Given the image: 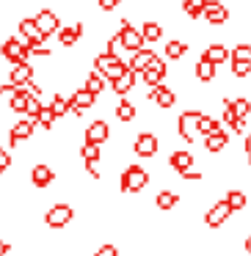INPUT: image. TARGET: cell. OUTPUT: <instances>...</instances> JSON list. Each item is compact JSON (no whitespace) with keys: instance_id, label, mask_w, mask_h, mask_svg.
<instances>
[{"instance_id":"cell-35","label":"cell","mask_w":251,"mask_h":256,"mask_svg":"<svg viewBox=\"0 0 251 256\" xmlns=\"http://www.w3.org/2000/svg\"><path fill=\"white\" fill-rule=\"evenodd\" d=\"M50 110L56 113V118H64V116H67V110H69V96L56 94V96H53V102H50Z\"/></svg>"},{"instance_id":"cell-24","label":"cell","mask_w":251,"mask_h":256,"mask_svg":"<svg viewBox=\"0 0 251 256\" xmlns=\"http://www.w3.org/2000/svg\"><path fill=\"white\" fill-rule=\"evenodd\" d=\"M133 86H135V72L130 69L127 74H122V78H116V80H113V83H111V88H113V94H119V96L124 100V94H127V91L133 88Z\"/></svg>"},{"instance_id":"cell-44","label":"cell","mask_w":251,"mask_h":256,"mask_svg":"<svg viewBox=\"0 0 251 256\" xmlns=\"http://www.w3.org/2000/svg\"><path fill=\"white\" fill-rule=\"evenodd\" d=\"M94 256H119V250L116 248H113V245H102V248L100 250H97V254Z\"/></svg>"},{"instance_id":"cell-34","label":"cell","mask_w":251,"mask_h":256,"mask_svg":"<svg viewBox=\"0 0 251 256\" xmlns=\"http://www.w3.org/2000/svg\"><path fill=\"white\" fill-rule=\"evenodd\" d=\"M155 204L160 206V210H171V206L179 204V196L171 193V190H160V193H157V198H155Z\"/></svg>"},{"instance_id":"cell-17","label":"cell","mask_w":251,"mask_h":256,"mask_svg":"<svg viewBox=\"0 0 251 256\" xmlns=\"http://www.w3.org/2000/svg\"><path fill=\"white\" fill-rule=\"evenodd\" d=\"M53 179H56V174H53V168L47 166V162H36V166L31 168V182H34L36 188H47V184H53Z\"/></svg>"},{"instance_id":"cell-16","label":"cell","mask_w":251,"mask_h":256,"mask_svg":"<svg viewBox=\"0 0 251 256\" xmlns=\"http://www.w3.org/2000/svg\"><path fill=\"white\" fill-rule=\"evenodd\" d=\"M157 138L152 132H141L138 138H135V154L138 157H155L157 154Z\"/></svg>"},{"instance_id":"cell-29","label":"cell","mask_w":251,"mask_h":256,"mask_svg":"<svg viewBox=\"0 0 251 256\" xmlns=\"http://www.w3.org/2000/svg\"><path fill=\"white\" fill-rule=\"evenodd\" d=\"M218 130H221V118H212V116H207V113H201L199 116V135L210 138L212 132H218Z\"/></svg>"},{"instance_id":"cell-39","label":"cell","mask_w":251,"mask_h":256,"mask_svg":"<svg viewBox=\"0 0 251 256\" xmlns=\"http://www.w3.org/2000/svg\"><path fill=\"white\" fill-rule=\"evenodd\" d=\"M223 122L232 127V132H243V130H245V118H237L232 110H223Z\"/></svg>"},{"instance_id":"cell-11","label":"cell","mask_w":251,"mask_h":256,"mask_svg":"<svg viewBox=\"0 0 251 256\" xmlns=\"http://www.w3.org/2000/svg\"><path fill=\"white\" fill-rule=\"evenodd\" d=\"M232 215V206L226 204V201H215V204L207 210V215H204V223L210 228H218L221 223H226V218Z\"/></svg>"},{"instance_id":"cell-23","label":"cell","mask_w":251,"mask_h":256,"mask_svg":"<svg viewBox=\"0 0 251 256\" xmlns=\"http://www.w3.org/2000/svg\"><path fill=\"white\" fill-rule=\"evenodd\" d=\"M229 52H232V50H226L223 44H210V47H207V52H204L201 58H207L210 64L221 66V64H226V61H229Z\"/></svg>"},{"instance_id":"cell-43","label":"cell","mask_w":251,"mask_h":256,"mask_svg":"<svg viewBox=\"0 0 251 256\" xmlns=\"http://www.w3.org/2000/svg\"><path fill=\"white\" fill-rule=\"evenodd\" d=\"M9 166H12V154H9V149H0V168L6 171Z\"/></svg>"},{"instance_id":"cell-28","label":"cell","mask_w":251,"mask_h":256,"mask_svg":"<svg viewBox=\"0 0 251 256\" xmlns=\"http://www.w3.org/2000/svg\"><path fill=\"white\" fill-rule=\"evenodd\" d=\"M31 96H34V94H31L28 88H17V91H14V96L9 100V105H12V110H17V113H25V110H28V100H31Z\"/></svg>"},{"instance_id":"cell-19","label":"cell","mask_w":251,"mask_h":256,"mask_svg":"<svg viewBox=\"0 0 251 256\" xmlns=\"http://www.w3.org/2000/svg\"><path fill=\"white\" fill-rule=\"evenodd\" d=\"M223 105H226V110H232L237 118H245L251 113L248 96H226V100H223Z\"/></svg>"},{"instance_id":"cell-32","label":"cell","mask_w":251,"mask_h":256,"mask_svg":"<svg viewBox=\"0 0 251 256\" xmlns=\"http://www.w3.org/2000/svg\"><path fill=\"white\" fill-rule=\"evenodd\" d=\"M204 6H207V0H182V12L193 20L204 17Z\"/></svg>"},{"instance_id":"cell-13","label":"cell","mask_w":251,"mask_h":256,"mask_svg":"<svg viewBox=\"0 0 251 256\" xmlns=\"http://www.w3.org/2000/svg\"><path fill=\"white\" fill-rule=\"evenodd\" d=\"M31 80H34V66H31L28 61L17 64V66L12 69V74H9V83H12L14 88H28Z\"/></svg>"},{"instance_id":"cell-2","label":"cell","mask_w":251,"mask_h":256,"mask_svg":"<svg viewBox=\"0 0 251 256\" xmlns=\"http://www.w3.org/2000/svg\"><path fill=\"white\" fill-rule=\"evenodd\" d=\"M146 184H149V174H146L144 166L130 162L122 171V193H141Z\"/></svg>"},{"instance_id":"cell-14","label":"cell","mask_w":251,"mask_h":256,"mask_svg":"<svg viewBox=\"0 0 251 256\" xmlns=\"http://www.w3.org/2000/svg\"><path fill=\"white\" fill-rule=\"evenodd\" d=\"M94 102H97L94 94H89L86 88H80V91H75V94L69 96V110H72L75 116H83V110H89Z\"/></svg>"},{"instance_id":"cell-7","label":"cell","mask_w":251,"mask_h":256,"mask_svg":"<svg viewBox=\"0 0 251 256\" xmlns=\"http://www.w3.org/2000/svg\"><path fill=\"white\" fill-rule=\"evenodd\" d=\"M199 110H185L177 118V132L182 140H193V135H199Z\"/></svg>"},{"instance_id":"cell-48","label":"cell","mask_w":251,"mask_h":256,"mask_svg":"<svg viewBox=\"0 0 251 256\" xmlns=\"http://www.w3.org/2000/svg\"><path fill=\"white\" fill-rule=\"evenodd\" d=\"M0 174H3V168H0Z\"/></svg>"},{"instance_id":"cell-3","label":"cell","mask_w":251,"mask_h":256,"mask_svg":"<svg viewBox=\"0 0 251 256\" xmlns=\"http://www.w3.org/2000/svg\"><path fill=\"white\" fill-rule=\"evenodd\" d=\"M229 64H232V74L245 78L251 72V44H237L229 52Z\"/></svg>"},{"instance_id":"cell-42","label":"cell","mask_w":251,"mask_h":256,"mask_svg":"<svg viewBox=\"0 0 251 256\" xmlns=\"http://www.w3.org/2000/svg\"><path fill=\"white\" fill-rule=\"evenodd\" d=\"M97 3H100L102 12H113V8H116L119 3H122V0H97Z\"/></svg>"},{"instance_id":"cell-30","label":"cell","mask_w":251,"mask_h":256,"mask_svg":"<svg viewBox=\"0 0 251 256\" xmlns=\"http://www.w3.org/2000/svg\"><path fill=\"white\" fill-rule=\"evenodd\" d=\"M226 144H229V135L223 132V130H218V132H212L210 138L204 140L207 152H221V149H226Z\"/></svg>"},{"instance_id":"cell-10","label":"cell","mask_w":251,"mask_h":256,"mask_svg":"<svg viewBox=\"0 0 251 256\" xmlns=\"http://www.w3.org/2000/svg\"><path fill=\"white\" fill-rule=\"evenodd\" d=\"M108 138H111V127H108L105 118H94V122H91L89 127H86V140H89V144L102 146Z\"/></svg>"},{"instance_id":"cell-12","label":"cell","mask_w":251,"mask_h":256,"mask_svg":"<svg viewBox=\"0 0 251 256\" xmlns=\"http://www.w3.org/2000/svg\"><path fill=\"white\" fill-rule=\"evenodd\" d=\"M34 130H36L34 118H17V124H14L12 132H9V146H17L20 140H28L31 135H34Z\"/></svg>"},{"instance_id":"cell-18","label":"cell","mask_w":251,"mask_h":256,"mask_svg":"<svg viewBox=\"0 0 251 256\" xmlns=\"http://www.w3.org/2000/svg\"><path fill=\"white\" fill-rule=\"evenodd\" d=\"M146 100H152L155 105H160V108H171L174 102H177V94H174L171 88H166V86H157V88H149Z\"/></svg>"},{"instance_id":"cell-21","label":"cell","mask_w":251,"mask_h":256,"mask_svg":"<svg viewBox=\"0 0 251 256\" xmlns=\"http://www.w3.org/2000/svg\"><path fill=\"white\" fill-rule=\"evenodd\" d=\"M193 154H190V152H171V154H168V166L174 168V171H188V168H193Z\"/></svg>"},{"instance_id":"cell-33","label":"cell","mask_w":251,"mask_h":256,"mask_svg":"<svg viewBox=\"0 0 251 256\" xmlns=\"http://www.w3.org/2000/svg\"><path fill=\"white\" fill-rule=\"evenodd\" d=\"M185 52H188V44L179 42V39H171L166 44V58H168V61H177V58H182Z\"/></svg>"},{"instance_id":"cell-40","label":"cell","mask_w":251,"mask_h":256,"mask_svg":"<svg viewBox=\"0 0 251 256\" xmlns=\"http://www.w3.org/2000/svg\"><path fill=\"white\" fill-rule=\"evenodd\" d=\"M39 110H42V102H39V96H31V100H28V110H25V116H28V118H34V122H36V116H39Z\"/></svg>"},{"instance_id":"cell-5","label":"cell","mask_w":251,"mask_h":256,"mask_svg":"<svg viewBox=\"0 0 251 256\" xmlns=\"http://www.w3.org/2000/svg\"><path fill=\"white\" fill-rule=\"evenodd\" d=\"M0 52H3V58H6V61H12L14 66H17V64H25V61H28V56H31L28 47H25L17 36L3 42V44H0Z\"/></svg>"},{"instance_id":"cell-25","label":"cell","mask_w":251,"mask_h":256,"mask_svg":"<svg viewBox=\"0 0 251 256\" xmlns=\"http://www.w3.org/2000/svg\"><path fill=\"white\" fill-rule=\"evenodd\" d=\"M80 36H83V25H69V28L58 30V42H61L64 47H72Z\"/></svg>"},{"instance_id":"cell-1","label":"cell","mask_w":251,"mask_h":256,"mask_svg":"<svg viewBox=\"0 0 251 256\" xmlns=\"http://www.w3.org/2000/svg\"><path fill=\"white\" fill-rule=\"evenodd\" d=\"M94 72H100L105 80H116L122 78V74L130 72V64H124L119 56H111V52H100V56L94 58Z\"/></svg>"},{"instance_id":"cell-41","label":"cell","mask_w":251,"mask_h":256,"mask_svg":"<svg viewBox=\"0 0 251 256\" xmlns=\"http://www.w3.org/2000/svg\"><path fill=\"white\" fill-rule=\"evenodd\" d=\"M179 176L188 179V182H199V179H201V171H196V168H188V171H182Z\"/></svg>"},{"instance_id":"cell-15","label":"cell","mask_w":251,"mask_h":256,"mask_svg":"<svg viewBox=\"0 0 251 256\" xmlns=\"http://www.w3.org/2000/svg\"><path fill=\"white\" fill-rule=\"evenodd\" d=\"M204 20H207L210 25H223V22L229 20V8L223 6V3H218V0H207Z\"/></svg>"},{"instance_id":"cell-31","label":"cell","mask_w":251,"mask_h":256,"mask_svg":"<svg viewBox=\"0 0 251 256\" xmlns=\"http://www.w3.org/2000/svg\"><path fill=\"white\" fill-rule=\"evenodd\" d=\"M116 118H119V122H124V124L135 118V105L127 100V96H124V100H119V105H116Z\"/></svg>"},{"instance_id":"cell-4","label":"cell","mask_w":251,"mask_h":256,"mask_svg":"<svg viewBox=\"0 0 251 256\" xmlns=\"http://www.w3.org/2000/svg\"><path fill=\"white\" fill-rule=\"evenodd\" d=\"M116 36H119V44H122L124 50H130V52L144 50V36H141V30L133 28L127 20L122 22V30H116Z\"/></svg>"},{"instance_id":"cell-22","label":"cell","mask_w":251,"mask_h":256,"mask_svg":"<svg viewBox=\"0 0 251 256\" xmlns=\"http://www.w3.org/2000/svg\"><path fill=\"white\" fill-rule=\"evenodd\" d=\"M215 64H210L207 58H199L196 61V66H193V74H196V80H201V83H210V80H215Z\"/></svg>"},{"instance_id":"cell-26","label":"cell","mask_w":251,"mask_h":256,"mask_svg":"<svg viewBox=\"0 0 251 256\" xmlns=\"http://www.w3.org/2000/svg\"><path fill=\"white\" fill-rule=\"evenodd\" d=\"M80 157H83V166H97L102 157L100 146L97 144H89V140H83V146H80Z\"/></svg>"},{"instance_id":"cell-6","label":"cell","mask_w":251,"mask_h":256,"mask_svg":"<svg viewBox=\"0 0 251 256\" xmlns=\"http://www.w3.org/2000/svg\"><path fill=\"white\" fill-rule=\"evenodd\" d=\"M72 218H75V210L69 204H53L50 210H47V215H45V223L50 228H64Z\"/></svg>"},{"instance_id":"cell-27","label":"cell","mask_w":251,"mask_h":256,"mask_svg":"<svg viewBox=\"0 0 251 256\" xmlns=\"http://www.w3.org/2000/svg\"><path fill=\"white\" fill-rule=\"evenodd\" d=\"M83 88L89 91V94H102V91H105V78H102L100 72H89L86 74V80H83Z\"/></svg>"},{"instance_id":"cell-37","label":"cell","mask_w":251,"mask_h":256,"mask_svg":"<svg viewBox=\"0 0 251 256\" xmlns=\"http://www.w3.org/2000/svg\"><path fill=\"white\" fill-rule=\"evenodd\" d=\"M56 122H58V118H56V113L50 110V105H42L39 116H36V124H39V127H45V130H50Z\"/></svg>"},{"instance_id":"cell-47","label":"cell","mask_w":251,"mask_h":256,"mask_svg":"<svg viewBox=\"0 0 251 256\" xmlns=\"http://www.w3.org/2000/svg\"><path fill=\"white\" fill-rule=\"evenodd\" d=\"M245 250H248V256H251V234L245 237Z\"/></svg>"},{"instance_id":"cell-9","label":"cell","mask_w":251,"mask_h":256,"mask_svg":"<svg viewBox=\"0 0 251 256\" xmlns=\"http://www.w3.org/2000/svg\"><path fill=\"white\" fill-rule=\"evenodd\" d=\"M34 22L39 25V30L45 36H53L58 28H61V20H58V14L53 12V8H39V14L34 17Z\"/></svg>"},{"instance_id":"cell-38","label":"cell","mask_w":251,"mask_h":256,"mask_svg":"<svg viewBox=\"0 0 251 256\" xmlns=\"http://www.w3.org/2000/svg\"><path fill=\"white\" fill-rule=\"evenodd\" d=\"M223 201H226V204L232 206V212H234V210H243V206H245V201H248V198H245V193H243V190H229V193H226V198H223Z\"/></svg>"},{"instance_id":"cell-8","label":"cell","mask_w":251,"mask_h":256,"mask_svg":"<svg viewBox=\"0 0 251 256\" xmlns=\"http://www.w3.org/2000/svg\"><path fill=\"white\" fill-rule=\"evenodd\" d=\"M166 74H168L166 61H163V58H155V61H152V66L141 72V80H144V83L149 86V88H157V86H163Z\"/></svg>"},{"instance_id":"cell-45","label":"cell","mask_w":251,"mask_h":256,"mask_svg":"<svg viewBox=\"0 0 251 256\" xmlns=\"http://www.w3.org/2000/svg\"><path fill=\"white\" fill-rule=\"evenodd\" d=\"M9 250H12V245H9L6 240H0V256H6Z\"/></svg>"},{"instance_id":"cell-20","label":"cell","mask_w":251,"mask_h":256,"mask_svg":"<svg viewBox=\"0 0 251 256\" xmlns=\"http://www.w3.org/2000/svg\"><path fill=\"white\" fill-rule=\"evenodd\" d=\"M155 52L152 50H138V52H133V58H130V69H133L135 74H141L144 69H149L152 66V61H155Z\"/></svg>"},{"instance_id":"cell-46","label":"cell","mask_w":251,"mask_h":256,"mask_svg":"<svg viewBox=\"0 0 251 256\" xmlns=\"http://www.w3.org/2000/svg\"><path fill=\"white\" fill-rule=\"evenodd\" d=\"M245 154L251 157V132H248V138H245Z\"/></svg>"},{"instance_id":"cell-36","label":"cell","mask_w":251,"mask_h":256,"mask_svg":"<svg viewBox=\"0 0 251 256\" xmlns=\"http://www.w3.org/2000/svg\"><path fill=\"white\" fill-rule=\"evenodd\" d=\"M141 36H144V42H157V39H163V28L157 22H144Z\"/></svg>"}]
</instances>
